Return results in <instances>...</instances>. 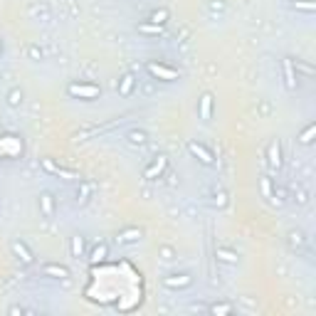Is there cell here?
<instances>
[{
  "label": "cell",
  "instance_id": "1",
  "mask_svg": "<svg viewBox=\"0 0 316 316\" xmlns=\"http://www.w3.org/2000/svg\"><path fill=\"white\" fill-rule=\"evenodd\" d=\"M67 94H69L72 99L92 101V99H96V96L101 94V87L94 84V82H72V84L67 87Z\"/></svg>",
  "mask_w": 316,
  "mask_h": 316
},
{
  "label": "cell",
  "instance_id": "2",
  "mask_svg": "<svg viewBox=\"0 0 316 316\" xmlns=\"http://www.w3.org/2000/svg\"><path fill=\"white\" fill-rule=\"evenodd\" d=\"M146 72L151 74V79H161V82H176L181 79V74L166 64H158V62H146Z\"/></svg>",
  "mask_w": 316,
  "mask_h": 316
},
{
  "label": "cell",
  "instance_id": "3",
  "mask_svg": "<svg viewBox=\"0 0 316 316\" xmlns=\"http://www.w3.org/2000/svg\"><path fill=\"white\" fill-rule=\"evenodd\" d=\"M166 171H168V156L166 153H158L153 161H151V166L143 171V181H156V178H161Z\"/></svg>",
  "mask_w": 316,
  "mask_h": 316
},
{
  "label": "cell",
  "instance_id": "4",
  "mask_svg": "<svg viewBox=\"0 0 316 316\" xmlns=\"http://www.w3.org/2000/svg\"><path fill=\"white\" fill-rule=\"evenodd\" d=\"M42 168H45L47 173H52V176L62 178V181H82V176H79V173H74V171H69V168L57 166V163L52 161V158H45V161H42Z\"/></svg>",
  "mask_w": 316,
  "mask_h": 316
},
{
  "label": "cell",
  "instance_id": "5",
  "mask_svg": "<svg viewBox=\"0 0 316 316\" xmlns=\"http://www.w3.org/2000/svg\"><path fill=\"white\" fill-rule=\"evenodd\" d=\"M161 284H163L166 289H188V286L193 284V277H190L188 272L168 274V277H163V279H161Z\"/></svg>",
  "mask_w": 316,
  "mask_h": 316
},
{
  "label": "cell",
  "instance_id": "6",
  "mask_svg": "<svg viewBox=\"0 0 316 316\" xmlns=\"http://www.w3.org/2000/svg\"><path fill=\"white\" fill-rule=\"evenodd\" d=\"M188 151L198 158V161H200L203 166H215V156H213V151H208L203 143H198V141H188Z\"/></svg>",
  "mask_w": 316,
  "mask_h": 316
},
{
  "label": "cell",
  "instance_id": "7",
  "mask_svg": "<svg viewBox=\"0 0 316 316\" xmlns=\"http://www.w3.org/2000/svg\"><path fill=\"white\" fill-rule=\"evenodd\" d=\"M267 163H269V168H272V171H279V168L284 166V161H282V146H279V138L269 141V148H267Z\"/></svg>",
  "mask_w": 316,
  "mask_h": 316
},
{
  "label": "cell",
  "instance_id": "8",
  "mask_svg": "<svg viewBox=\"0 0 316 316\" xmlns=\"http://www.w3.org/2000/svg\"><path fill=\"white\" fill-rule=\"evenodd\" d=\"M282 72H284V87H286V92H296V72H294V62H291V57H284L282 60Z\"/></svg>",
  "mask_w": 316,
  "mask_h": 316
},
{
  "label": "cell",
  "instance_id": "9",
  "mask_svg": "<svg viewBox=\"0 0 316 316\" xmlns=\"http://www.w3.org/2000/svg\"><path fill=\"white\" fill-rule=\"evenodd\" d=\"M40 213H42V218H47V220H52L55 213H57V203H55V195H52L50 190H42V193H40Z\"/></svg>",
  "mask_w": 316,
  "mask_h": 316
},
{
  "label": "cell",
  "instance_id": "10",
  "mask_svg": "<svg viewBox=\"0 0 316 316\" xmlns=\"http://www.w3.org/2000/svg\"><path fill=\"white\" fill-rule=\"evenodd\" d=\"M136 84H138L136 74H133V72H126V74L119 79V84H116L119 96H131V94H133V89H136Z\"/></svg>",
  "mask_w": 316,
  "mask_h": 316
},
{
  "label": "cell",
  "instance_id": "11",
  "mask_svg": "<svg viewBox=\"0 0 316 316\" xmlns=\"http://www.w3.org/2000/svg\"><path fill=\"white\" fill-rule=\"evenodd\" d=\"M141 237H143V230H141V227H124V230L116 235V242H119V245H136Z\"/></svg>",
  "mask_w": 316,
  "mask_h": 316
},
{
  "label": "cell",
  "instance_id": "12",
  "mask_svg": "<svg viewBox=\"0 0 316 316\" xmlns=\"http://www.w3.org/2000/svg\"><path fill=\"white\" fill-rule=\"evenodd\" d=\"M92 193H94V186L87 183V181H79V186H77V190H74V203H77V205H87V203L92 200Z\"/></svg>",
  "mask_w": 316,
  "mask_h": 316
},
{
  "label": "cell",
  "instance_id": "13",
  "mask_svg": "<svg viewBox=\"0 0 316 316\" xmlns=\"http://www.w3.org/2000/svg\"><path fill=\"white\" fill-rule=\"evenodd\" d=\"M10 247H13V254H15V257H18L23 264H32V262H35V254L28 250V245H25L23 240H15Z\"/></svg>",
  "mask_w": 316,
  "mask_h": 316
},
{
  "label": "cell",
  "instance_id": "14",
  "mask_svg": "<svg viewBox=\"0 0 316 316\" xmlns=\"http://www.w3.org/2000/svg\"><path fill=\"white\" fill-rule=\"evenodd\" d=\"M126 143L133 148H143L148 143V133L143 128H131V131H126Z\"/></svg>",
  "mask_w": 316,
  "mask_h": 316
},
{
  "label": "cell",
  "instance_id": "15",
  "mask_svg": "<svg viewBox=\"0 0 316 316\" xmlns=\"http://www.w3.org/2000/svg\"><path fill=\"white\" fill-rule=\"evenodd\" d=\"M213 104H215V96L210 92H203L200 94V119L203 121H210L213 119Z\"/></svg>",
  "mask_w": 316,
  "mask_h": 316
},
{
  "label": "cell",
  "instance_id": "16",
  "mask_svg": "<svg viewBox=\"0 0 316 316\" xmlns=\"http://www.w3.org/2000/svg\"><path fill=\"white\" fill-rule=\"evenodd\" d=\"M42 274H45V277H52V279H67V277H69V269H67V267H62V264L50 262V264H45V267H42Z\"/></svg>",
  "mask_w": 316,
  "mask_h": 316
},
{
  "label": "cell",
  "instance_id": "17",
  "mask_svg": "<svg viewBox=\"0 0 316 316\" xmlns=\"http://www.w3.org/2000/svg\"><path fill=\"white\" fill-rule=\"evenodd\" d=\"M168 18H171V10H168V8H156V10H151V13H148L146 23H153V25H166V23H168Z\"/></svg>",
  "mask_w": 316,
  "mask_h": 316
},
{
  "label": "cell",
  "instance_id": "18",
  "mask_svg": "<svg viewBox=\"0 0 316 316\" xmlns=\"http://www.w3.org/2000/svg\"><path fill=\"white\" fill-rule=\"evenodd\" d=\"M269 203H272V205H277V208L286 205V203H289V193H286V188L274 186V188H272V193H269Z\"/></svg>",
  "mask_w": 316,
  "mask_h": 316
},
{
  "label": "cell",
  "instance_id": "19",
  "mask_svg": "<svg viewBox=\"0 0 316 316\" xmlns=\"http://www.w3.org/2000/svg\"><path fill=\"white\" fill-rule=\"evenodd\" d=\"M106 254H109V245H106V242L94 245V247H92V252H89V264H99V262H104V259H106Z\"/></svg>",
  "mask_w": 316,
  "mask_h": 316
},
{
  "label": "cell",
  "instance_id": "20",
  "mask_svg": "<svg viewBox=\"0 0 316 316\" xmlns=\"http://www.w3.org/2000/svg\"><path fill=\"white\" fill-rule=\"evenodd\" d=\"M215 257H218V262H225V264H237L240 262V254L235 250H225V247H215Z\"/></svg>",
  "mask_w": 316,
  "mask_h": 316
},
{
  "label": "cell",
  "instance_id": "21",
  "mask_svg": "<svg viewBox=\"0 0 316 316\" xmlns=\"http://www.w3.org/2000/svg\"><path fill=\"white\" fill-rule=\"evenodd\" d=\"M286 242H289L291 250H304V247H306V235H304L301 230H291V232L286 235Z\"/></svg>",
  "mask_w": 316,
  "mask_h": 316
},
{
  "label": "cell",
  "instance_id": "22",
  "mask_svg": "<svg viewBox=\"0 0 316 316\" xmlns=\"http://www.w3.org/2000/svg\"><path fill=\"white\" fill-rule=\"evenodd\" d=\"M84 245H87V237H84V235H74V237H72V242H69V252H72V257H74V259L84 257Z\"/></svg>",
  "mask_w": 316,
  "mask_h": 316
},
{
  "label": "cell",
  "instance_id": "23",
  "mask_svg": "<svg viewBox=\"0 0 316 316\" xmlns=\"http://www.w3.org/2000/svg\"><path fill=\"white\" fill-rule=\"evenodd\" d=\"M291 62H294V72H296V77H299V74H304L306 79H311V77L316 74V69H314L309 62H304V60H291Z\"/></svg>",
  "mask_w": 316,
  "mask_h": 316
},
{
  "label": "cell",
  "instance_id": "24",
  "mask_svg": "<svg viewBox=\"0 0 316 316\" xmlns=\"http://www.w3.org/2000/svg\"><path fill=\"white\" fill-rule=\"evenodd\" d=\"M5 104H8L10 109H18V106L23 104V89H20V87H13V89L8 92V96H5Z\"/></svg>",
  "mask_w": 316,
  "mask_h": 316
},
{
  "label": "cell",
  "instance_id": "25",
  "mask_svg": "<svg viewBox=\"0 0 316 316\" xmlns=\"http://www.w3.org/2000/svg\"><path fill=\"white\" fill-rule=\"evenodd\" d=\"M314 136H316V124H309V126L299 133V143H301V146H309V143L314 141Z\"/></svg>",
  "mask_w": 316,
  "mask_h": 316
},
{
  "label": "cell",
  "instance_id": "26",
  "mask_svg": "<svg viewBox=\"0 0 316 316\" xmlns=\"http://www.w3.org/2000/svg\"><path fill=\"white\" fill-rule=\"evenodd\" d=\"M138 32H141V35H161V32H163V25H153V23H141V25H138Z\"/></svg>",
  "mask_w": 316,
  "mask_h": 316
},
{
  "label": "cell",
  "instance_id": "27",
  "mask_svg": "<svg viewBox=\"0 0 316 316\" xmlns=\"http://www.w3.org/2000/svg\"><path fill=\"white\" fill-rule=\"evenodd\" d=\"M208 311H210V314H215V316L232 314V304H210V306H208Z\"/></svg>",
  "mask_w": 316,
  "mask_h": 316
},
{
  "label": "cell",
  "instance_id": "28",
  "mask_svg": "<svg viewBox=\"0 0 316 316\" xmlns=\"http://www.w3.org/2000/svg\"><path fill=\"white\" fill-rule=\"evenodd\" d=\"M294 10H306V13H314L316 10V3L314 0H296V3H291Z\"/></svg>",
  "mask_w": 316,
  "mask_h": 316
},
{
  "label": "cell",
  "instance_id": "29",
  "mask_svg": "<svg viewBox=\"0 0 316 316\" xmlns=\"http://www.w3.org/2000/svg\"><path fill=\"white\" fill-rule=\"evenodd\" d=\"M28 57H30L32 62H40V60L45 57V52H42L40 45H30V47H28Z\"/></svg>",
  "mask_w": 316,
  "mask_h": 316
},
{
  "label": "cell",
  "instance_id": "30",
  "mask_svg": "<svg viewBox=\"0 0 316 316\" xmlns=\"http://www.w3.org/2000/svg\"><path fill=\"white\" fill-rule=\"evenodd\" d=\"M291 200H294L296 205H306V203H309V193H306L304 188H299V190H294V195H291Z\"/></svg>",
  "mask_w": 316,
  "mask_h": 316
},
{
  "label": "cell",
  "instance_id": "31",
  "mask_svg": "<svg viewBox=\"0 0 316 316\" xmlns=\"http://www.w3.org/2000/svg\"><path fill=\"white\" fill-rule=\"evenodd\" d=\"M225 0H210V3H208V10L210 13H225Z\"/></svg>",
  "mask_w": 316,
  "mask_h": 316
},
{
  "label": "cell",
  "instance_id": "32",
  "mask_svg": "<svg viewBox=\"0 0 316 316\" xmlns=\"http://www.w3.org/2000/svg\"><path fill=\"white\" fill-rule=\"evenodd\" d=\"M153 92H156V84H153V79H146V82L141 84V94H143V96H151Z\"/></svg>",
  "mask_w": 316,
  "mask_h": 316
},
{
  "label": "cell",
  "instance_id": "33",
  "mask_svg": "<svg viewBox=\"0 0 316 316\" xmlns=\"http://www.w3.org/2000/svg\"><path fill=\"white\" fill-rule=\"evenodd\" d=\"M158 254H161V259H166V262H171L176 257V252L171 247H161V250H158Z\"/></svg>",
  "mask_w": 316,
  "mask_h": 316
},
{
  "label": "cell",
  "instance_id": "34",
  "mask_svg": "<svg viewBox=\"0 0 316 316\" xmlns=\"http://www.w3.org/2000/svg\"><path fill=\"white\" fill-rule=\"evenodd\" d=\"M262 193H264V198H269V193H272V181L269 178H262Z\"/></svg>",
  "mask_w": 316,
  "mask_h": 316
},
{
  "label": "cell",
  "instance_id": "35",
  "mask_svg": "<svg viewBox=\"0 0 316 316\" xmlns=\"http://www.w3.org/2000/svg\"><path fill=\"white\" fill-rule=\"evenodd\" d=\"M8 314H25V309H23V306H10Z\"/></svg>",
  "mask_w": 316,
  "mask_h": 316
},
{
  "label": "cell",
  "instance_id": "36",
  "mask_svg": "<svg viewBox=\"0 0 316 316\" xmlns=\"http://www.w3.org/2000/svg\"><path fill=\"white\" fill-rule=\"evenodd\" d=\"M0 57H3V37H0Z\"/></svg>",
  "mask_w": 316,
  "mask_h": 316
}]
</instances>
